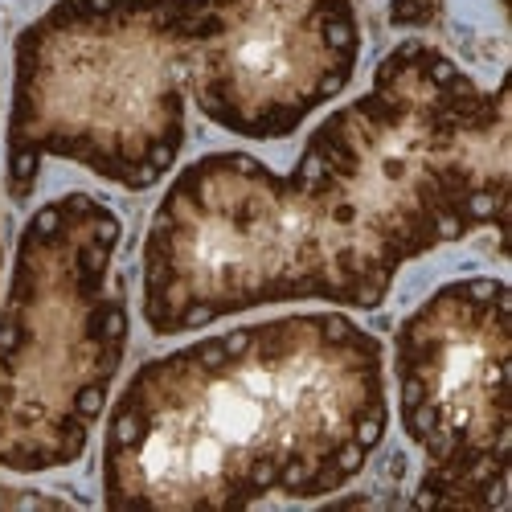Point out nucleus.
<instances>
[{
    "label": "nucleus",
    "mask_w": 512,
    "mask_h": 512,
    "mask_svg": "<svg viewBox=\"0 0 512 512\" xmlns=\"http://www.w3.org/2000/svg\"><path fill=\"white\" fill-rule=\"evenodd\" d=\"M185 0H58L13 50L9 193L46 160L148 189L185 148Z\"/></svg>",
    "instance_id": "nucleus-3"
},
{
    "label": "nucleus",
    "mask_w": 512,
    "mask_h": 512,
    "mask_svg": "<svg viewBox=\"0 0 512 512\" xmlns=\"http://www.w3.org/2000/svg\"><path fill=\"white\" fill-rule=\"evenodd\" d=\"M386 357L340 312L242 324L136 369L111 406V508H254L345 488L386 439Z\"/></svg>",
    "instance_id": "nucleus-2"
},
{
    "label": "nucleus",
    "mask_w": 512,
    "mask_h": 512,
    "mask_svg": "<svg viewBox=\"0 0 512 512\" xmlns=\"http://www.w3.org/2000/svg\"><path fill=\"white\" fill-rule=\"evenodd\" d=\"M443 17V0H390V21L394 25H414L426 29Z\"/></svg>",
    "instance_id": "nucleus-7"
},
{
    "label": "nucleus",
    "mask_w": 512,
    "mask_h": 512,
    "mask_svg": "<svg viewBox=\"0 0 512 512\" xmlns=\"http://www.w3.org/2000/svg\"><path fill=\"white\" fill-rule=\"evenodd\" d=\"M504 5H508V0H500V9H504Z\"/></svg>",
    "instance_id": "nucleus-9"
},
{
    "label": "nucleus",
    "mask_w": 512,
    "mask_h": 512,
    "mask_svg": "<svg viewBox=\"0 0 512 512\" xmlns=\"http://www.w3.org/2000/svg\"><path fill=\"white\" fill-rule=\"evenodd\" d=\"M508 287L455 279L394 340L398 410L422 451L414 504L504 508L508 500Z\"/></svg>",
    "instance_id": "nucleus-5"
},
{
    "label": "nucleus",
    "mask_w": 512,
    "mask_h": 512,
    "mask_svg": "<svg viewBox=\"0 0 512 512\" xmlns=\"http://www.w3.org/2000/svg\"><path fill=\"white\" fill-rule=\"evenodd\" d=\"M508 140V82L488 91L402 41L291 173L213 152L168 185L144 238L148 328L177 336L295 300L377 308L410 259L484 226L504 238Z\"/></svg>",
    "instance_id": "nucleus-1"
},
{
    "label": "nucleus",
    "mask_w": 512,
    "mask_h": 512,
    "mask_svg": "<svg viewBox=\"0 0 512 512\" xmlns=\"http://www.w3.org/2000/svg\"><path fill=\"white\" fill-rule=\"evenodd\" d=\"M66 500L50 496V492H37V488H17L0 480V508H58Z\"/></svg>",
    "instance_id": "nucleus-8"
},
{
    "label": "nucleus",
    "mask_w": 512,
    "mask_h": 512,
    "mask_svg": "<svg viewBox=\"0 0 512 512\" xmlns=\"http://www.w3.org/2000/svg\"><path fill=\"white\" fill-rule=\"evenodd\" d=\"M189 91L242 140H283L353 82V0H185Z\"/></svg>",
    "instance_id": "nucleus-6"
},
{
    "label": "nucleus",
    "mask_w": 512,
    "mask_h": 512,
    "mask_svg": "<svg viewBox=\"0 0 512 512\" xmlns=\"http://www.w3.org/2000/svg\"><path fill=\"white\" fill-rule=\"evenodd\" d=\"M123 226L91 193L41 205L21 230L0 308V467L82 459L127 353Z\"/></svg>",
    "instance_id": "nucleus-4"
}]
</instances>
